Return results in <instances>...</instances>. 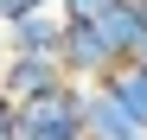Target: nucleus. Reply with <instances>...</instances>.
<instances>
[{
	"instance_id": "obj_8",
	"label": "nucleus",
	"mask_w": 147,
	"mask_h": 140,
	"mask_svg": "<svg viewBox=\"0 0 147 140\" xmlns=\"http://www.w3.org/2000/svg\"><path fill=\"white\" fill-rule=\"evenodd\" d=\"M45 7H58V0H0V32L19 26V19H32V13H45Z\"/></svg>"
},
{
	"instance_id": "obj_5",
	"label": "nucleus",
	"mask_w": 147,
	"mask_h": 140,
	"mask_svg": "<svg viewBox=\"0 0 147 140\" xmlns=\"http://www.w3.org/2000/svg\"><path fill=\"white\" fill-rule=\"evenodd\" d=\"M83 134L90 140H147V127L109 96V83L102 89H83Z\"/></svg>"
},
{
	"instance_id": "obj_6",
	"label": "nucleus",
	"mask_w": 147,
	"mask_h": 140,
	"mask_svg": "<svg viewBox=\"0 0 147 140\" xmlns=\"http://www.w3.org/2000/svg\"><path fill=\"white\" fill-rule=\"evenodd\" d=\"M64 26H70V19L58 7H45L32 19H19V26H7V51L13 57H58L64 51Z\"/></svg>"
},
{
	"instance_id": "obj_3",
	"label": "nucleus",
	"mask_w": 147,
	"mask_h": 140,
	"mask_svg": "<svg viewBox=\"0 0 147 140\" xmlns=\"http://www.w3.org/2000/svg\"><path fill=\"white\" fill-rule=\"evenodd\" d=\"M0 89L13 96V108H26V102H45V96H58V89H70V77H64L58 57H13V51H7Z\"/></svg>"
},
{
	"instance_id": "obj_1",
	"label": "nucleus",
	"mask_w": 147,
	"mask_h": 140,
	"mask_svg": "<svg viewBox=\"0 0 147 140\" xmlns=\"http://www.w3.org/2000/svg\"><path fill=\"white\" fill-rule=\"evenodd\" d=\"M58 64H64V77L77 83V89H102L115 70H121V57L109 51V38L96 32V19H70V26H64V51H58Z\"/></svg>"
},
{
	"instance_id": "obj_7",
	"label": "nucleus",
	"mask_w": 147,
	"mask_h": 140,
	"mask_svg": "<svg viewBox=\"0 0 147 140\" xmlns=\"http://www.w3.org/2000/svg\"><path fill=\"white\" fill-rule=\"evenodd\" d=\"M109 96H115V102L147 127V64H121L115 77H109Z\"/></svg>"
},
{
	"instance_id": "obj_11",
	"label": "nucleus",
	"mask_w": 147,
	"mask_h": 140,
	"mask_svg": "<svg viewBox=\"0 0 147 140\" xmlns=\"http://www.w3.org/2000/svg\"><path fill=\"white\" fill-rule=\"evenodd\" d=\"M0 64H7V32H0Z\"/></svg>"
},
{
	"instance_id": "obj_2",
	"label": "nucleus",
	"mask_w": 147,
	"mask_h": 140,
	"mask_svg": "<svg viewBox=\"0 0 147 140\" xmlns=\"http://www.w3.org/2000/svg\"><path fill=\"white\" fill-rule=\"evenodd\" d=\"M19 140H90L83 134V89L70 83L45 102H26L19 108Z\"/></svg>"
},
{
	"instance_id": "obj_9",
	"label": "nucleus",
	"mask_w": 147,
	"mask_h": 140,
	"mask_svg": "<svg viewBox=\"0 0 147 140\" xmlns=\"http://www.w3.org/2000/svg\"><path fill=\"white\" fill-rule=\"evenodd\" d=\"M109 7H121V0H58V13H64V19H102Z\"/></svg>"
},
{
	"instance_id": "obj_4",
	"label": "nucleus",
	"mask_w": 147,
	"mask_h": 140,
	"mask_svg": "<svg viewBox=\"0 0 147 140\" xmlns=\"http://www.w3.org/2000/svg\"><path fill=\"white\" fill-rule=\"evenodd\" d=\"M96 32L109 38V51H115L121 64H147V7H141V0L109 7L102 19H96Z\"/></svg>"
},
{
	"instance_id": "obj_10",
	"label": "nucleus",
	"mask_w": 147,
	"mask_h": 140,
	"mask_svg": "<svg viewBox=\"0 0 147 140\" xmlns=\"http://www.w3.org/2000/svg\"><path fill=\"white\" fill-rule=\"evenodd\" d=\"M0 140H19V108H13L7 89H0Z\"/></svg>"
}]
</instances>
